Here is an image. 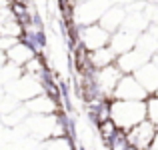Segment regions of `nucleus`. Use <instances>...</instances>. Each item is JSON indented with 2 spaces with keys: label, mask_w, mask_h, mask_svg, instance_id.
Segmentation results:
<instances>
[{
  "label": "nucleus",
  "mask_w": 158,
  "mask_h": 150,
  "mask_svg": "<svg viewBox=\"0 0 158 150\" xmlns=\"http://www.w3.org/2000/svg\"><path fill=\"white\" fill-rule=\"evenodd\" d=\"M110 120L116 128L126 132L134 124L146 120V104L144 100H116L110 98Z\"/></svg>",
  "instance_id": "1"
},
{
  "label": "nucleus",
  "mask_w": 158,
  "mask_h": 150,
  "mask_svg": "<svg viewBox=\"0 0 158 150\" xmlns=\"http://www.w3.org/2000/svg\"><path fill=\"white\" fill-rule=\"evenodd\" d=\"M148 92L138 84L132 74H122L116 82L114 90H112V96L110 98H116V100H146Z\"/></svg>",
  "instance_id": "2"
},
{
  "label": "nucleus",
  "mask_w": 158,
  "mask_h": 150,
  "mask_svg": "<svg viewBox=\"0 0 158 150\" xmlns=\"http://www.w3.org/2000/svg\"><path fill=\"white\" fill-rule=\"evenodd\" d=\"M78 44L84 46L86 50H96V48H102L108 44V32L100 24H86V26H78Z\"/></svg>",
  "instance_id": "3"
},
{
  "label": "nucleus",
  "mask_w": 158,
  "mask_h": 150,
  "mask_svg": "<svg viewBox=\"0 0 158 150\" xmlns=\"http://www.w3.org/2000/svg\"><path fill=\"white\" fill-rule=\"evenodd\" d=\"M158 128L154 126V124H150L148 120H142V122L134 124L132 128H128L126 130V140L128 144H130L132 148L136 150H146L148 146H150L152 138H154Z\"/></svg>",
  "instance_id": "4"
},
{
  "label": "nucleus",
  "mask_w": 158,
  "mask_h": 150,
  "mask_svg": "<svg viewBox=\"0 0 158 150\" xmlns=\"http://www.w3.org/2000/svg\"><path fill=\"white\" fill-rule=\"evenodd\" d=\"M90 76H92V82L96 84V88L100 90L102 96H104V98H110L112 96V90H114L118 78L122 76V72L116 68V64H110V66H104V68L92 70V72H90Z\"/></svg>",
  "instance_id": "5"
},
{
  "label": "nucleus",
  "mask_w": 158,
  "mask_h": 150,
  "mask_svg": "<svg viewBox=\"0 0 158 150\" xmlns=\"http://www.w3.org/2000/svg\"><path fill=\"white\" fill-rule=\"evenodd\" d=\"M148 60H150V56L144 54V52H140V50L134 46V48L128 50V52L118 54L114 64H116V68H118L122 74H134L136 70H138L142 64H146Z\"/></svg>",
  "instance_id": "6"
},
{
  "label": "nucleus",
  "mask_w": 158,
  "mask_h": 150,
  "mask_svg": "<svg viewBox=\"0 0 158 150\" xmlns=\"http://www.w3.org/2000/svg\"><path fill=\"white\" fill-rule=\"evenodd\" d=\"M22 104L26 108V112H32V114H54V112L60 110L58 100H54L52 96H48L44 92L36 94V96H32L30 100H26Z\"/></svg>",
  "instance_id": "7"
},
{
  "label": "nucleus",
  "mask_w": 158,
  "mask_h": 150,
  "mask_svg": "<svg viewBox=\"0 0 158 150\" xmlns=\"http://www.w3.org/2000/svg\"><path fill=\"white\" fill-rule=\"evenodd\" d=\"M132 76L138 80V84L142 86L148 94H154L156 92V88H158V68L152 64L150 60H148L146 64L140 66V68L136 70Z\"/></svg>",
  "instance_id": "8"
},
{
  "label": "nucleus",
  "mask_w": 158,
  "mask_h": 150,
  "mask_svg": "<svg viewBox=\"0 0 158 150\" xmlns=\"http://www.w3.org/2000/svg\"><path fill=\"white\" fill-rule=\"evenodd\" d=\"M136 36H138V34H132V32H126V30H122V28H118L116 32H112V34L108 36V44H106V46L118 56V54L128 52L130 48H134Z\"/></svg>",
  "instance_id": "9"
},
{
  "label": "nucleus",
  "mask_w": 158,
  "mask_h": 150,
  "mask_svg": "<svg viewBox=\"0 0 158 150\" xmlns=\"http://www.w3.org/2000/svg\"><path fill=\"white\" fill-rule=\"evenodd\" d=\"M124 16H126V10H124V6H110V8L104 12V14L100 16L98 24L104 28L108 34H112V32H116L120 26H122Z\"/></svg>",
  "instance_id": "10"
},
{
  "label": "nucleus",
  "mask_w": 158,
  "mask_h": 150,
  "mask_svg": "<svg viewBox=\"0 0 158 150\" xmlns=\"http://www.w3.org/2000/svg\"><path fill=\"white\" fill-rule=\"evenodd\" d=\"M86 114H88L90 122L98 126L100 122L110 118V98L94 100V102H86Z\"/></svg>",
  "instance_id": "11"
},
{
  "label": "nucleus",
  "mask_w": 158,
  "mask_h": 150,
  "mask_svg": "<svg viewBox=\"0 0 158 150\" xmlns=\"http://www.w3.org/2000/svg\"><path fill=\"white\" fill-rule=\"evenodd\" d=\"M4 56H6V62H12V64H16V66H20V68H22V66L26 64L32 56H36V54L32 52V50L28 48L22 40H18V42H16L10 50H6V52H4Z\"/></svg>",
  "instance_id": "12"
},
{
  "label": "nucleus",
  "mask_w": 158,
  "mask_h": 150,
  "mask_svg": "<svg viewBox=\"0 0 158 150\" xmlns=\"http://www.w3.org/2000/svg\"><path fill=\"white\" fill-rule=\"evenodd\" d=\"M88 62L94 70L96 68H104V66H110L116 62V54L112 52L108 46H102V48H96V50H90L88 52Z\"/></svg>",
  "instance_id": "13"
},
{
  "label": "nucleus",
  "mask_w": 158,
  "mask_h": 150,
  "mask_svg": "<svg viewBox=\"0 0 158 150\" xmlns=\"http://www.w3.org/2000/svg\"><path fill=\"white\" fill-rule=\"evenodd\" d=\"M134 46L138 48L140 52H144V54H148V56H152V54L158 50V40H156L148 30H144V32H140V34L136 36V44H134Z\"/></svg>",
  "instance_id": "14"
},
{
  "label": "nucleus",
  "mask_w": 158,
  "mask_h": 150,
  "mask_svg": "<svg viewBox=\"0 0 158 150\" xmlns=\"http://www.w3.org/2000/svg\"><path fill=\"white\" fill-rule=\"evenodd\" d=\"M104 144H106L108 150H126L128 146H130V144H128V140H126V132L120 130V128L106 140Z\"/></svg>",
  "instance_id": "15"
},
{
  "label": "nucleus",
  "mask_w": 158,
  "mask_h": 150,
  "mask_svg": "<svg viewBox=\"0 0 158 150\" xmlns=\"http://www.w3.org/2000/svg\"><path fill=\"white\" fill-rule=\"evenodd\" d=\"M144 104H146V120L158 128V96L148 94L146 100H144Z\"/></svg>",
  "instance_id": "16"
},
{
  "label": "nucleus",
  "mask_w": 158,
  "mask_h": 150,
  "mask_svg": "<svg viewBox=\"0 0 158 150\" xmlns=\"http://www.w3.org/2000/svg\"><path fill=\"white\" fill-rule=\"evenodd\" d=\"M22 30H24V26L16 18H10V20H6L4 24H0V34H4V36L20 38V36H22Z\"/></svg>",
  "instance_id": "17"
},
{
  "label": "nucleus",
  "mask_w": 158,
  "mask_h": 150,
  "mask_svg": "<svg viewBox=\"0 0 158 150\" xmlns=\"http://www.w3.org/2000/svg\"><path fill=\"white\" fill-rule=\"evenodd\" d=\"M98 134H100V138H102V142H106V140L108 138H110V136L112 134H114V132L116 130H118V128H116L114 126V122H112V120L110 118H108V120H104V122H100V124H98Z\"/></svg>",
  "instance_id": "18"
},
{
  "label": "nucleus",
  "mask_w": 158,
  "mask_h": 150,
  "mask_svg": "<svg viewBox=\"0 0 158 150\" xmlns=\"http://www.w3.org/2000/svg\"><path fill=\"white\" fill-rule=\"evenodd\" d=\"M20 38H14V36H4L0 34V52H6V50H10L14 46L16 42H18Z\"/></svg>",
  "instance_id": "19"
},
{
  "label": "nucleus",
  "mask_w": 158,
  "mask_h": 150,
  "mask_svg": "<svg viewBox=\"0 0 158 150\" xmlns=\"http://www.w3.org/2000/svg\"><path fill=\"white\" fill-rule=\"evenodd\" d=\"M10 18H14V14H12L10 6H8V8H0V24H4L6 20H10Z\"/></svg>",
  "instance_id": "20"
},
{
  "label": "nucleus",
  "mask_w": 158,
  "mask_h": 150,
  "mask_svg": "<svg viewBox=\"0 0 158 150\" xmlns=\"http://www.w3.org/2000/svg\"><path fill=\"white\" fill-rule=\"evenodd\" d=\"M146 30H148V32H150V34H152V36H154V38L158 40V24L150 22V24H148V28H146Z\"/></svg>",
  "instance_id": "21"
},
{
  "label": "nucleus",
  "mask_w": 158,
  "mask_h": 150,
  "mask_svg": "<svg viewBox=\"0 0 158 150\" xmlns=\"http://www.w3.org/2000/svg\"><path fill=\"white\" fill-rule=\"evenodd\" d=\"M146 150H158V130H156V134H154V138H152V142H150V146H148Z\"/></svg>",
  "instance_id": "22"
},
{
  "label": "nucleus",
  "mask_w": 158,
  "mask_h": 150,
  "mask_svg": "<svg viewBox=\"0 0 158 150\" xmlns=\"http://www.w3.org/2000/svg\"><path fill=\"white\" fill-rule=\"evenodd\" d=\"M150 62H152V64H154L156 68H158V50H156V52H154V54L150 56Z\"/></svg>",
  "instance_id": "23"
},
{
  "label": "nucleus",
  "mask_w": 158,
  "mask_h": 150,
  "mask_svg": "<svg viewBox=\"0 0 158 150\" xmlns=\"http://www.w3.org/2000/svg\"><path fill=\"white\" fill-rule=\"evenodd\" d=\"M12 4V0H0V8H8Z\"/></svg>",
  "instance_id": "24"
},
{
  "label": "nucleus",
  "mask_w": 158,
  "mask_h": 150,
  "mask_svg": "<svg viewBox=\"0 0 158 150\" xmlns=\"http://www.w3.org/2000/svg\"><path fill=\"white\" fill-rule=\"evenodd\" d=\"M154 96H158V88H156V92H154Z\"/></svg>",
  "instance_id": "25"
},
{
  "label": "nucleus",
  "mask_w": 158,
  "mask_h": 150,
  "mask_svg": "<svg viewBox=\"0 0 158 150\" xmlns=\"http://www.w3.org/2000/svg\"><path fill=\"white\" fill-rule=\"evenodd\" d=\"M152 2H156V4H158V0H152Z\"/></svg>",
  "instance_id": "26"
}]
</instances>
